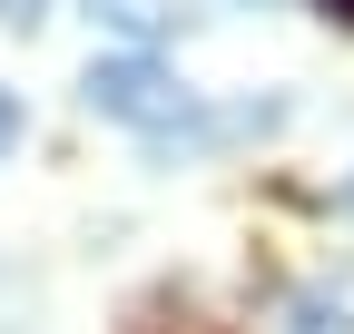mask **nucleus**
Wrapping results in <instances>:
<instances>
[{
	"label": "nucleus",
	"instance_id": "obj_4",
	"mask_svg": "<svg viewBox=\"0 0 354 334\" xmlns=\"http://www.w3.org/2000/svg\"><path fill=\"white\" fill-rule=\"evenodd\" d=\"M50 20V0H0V30H39Z\"/></svg>",
	"mask_w": 354,
	"mask_h": 334
},
{
	"label": "nucleus",
	"instance_id": "obj_2",
	"mask_svg": "<svg viewBox=\"0 0 354 334\" xmlns=\"http://www.w3.org/2000/svg\"><path fill=\"white\" fill-rule=\"evenodd\" d=\"M88 20H99V30H118L128 50H158V39L177 30V0H88Z\"/></svg>",
	"mask_w": 354,
	"mask_h": 334
},
{
	"label": "nucleus",
	"instance_id": "obj_5",
	"mask_svg": "<svg viewBox=\"0 0 354 334\" xmlns=\"http://www.w3.org/2000/svg\"><path fill=\"white\" fill-rule=\"evenodd\" d=\"M10 138H20V99L0 89V148H10Z\"/></svg>",
	"mask_w": 354,
	"mask_h": 334
},
{
	"label": "nucleus",
	"instance_id": "obj_7",
	"mask_svg": "<svg viewBox=\"0 0 354 334\" xmlns=\"http://www.w3.org/2000/svg\"><path fill=\"white\" fill-rule=\"evenodd\" d=\"M315 10H325V20H335V30H354V0H315Z\"/></svg>",
	"mask_w": 354,
	"mask_h": 334
},
{
	"label": "nucleus",
	"instance_id": "obj_3",
	"mask_svg": "<svg viewBox=\"0 0 354 334\" xmlns=\"http://www.w3.org/2000/svg\"><path fill=\"white\" fill-rule=\"evenodd\" d=\"M295 334H344V305H335V295H305V305H295Z\"/></svg>",
	"mask_w": 354,
	"mask_h": 334
},
{
	"label": "nucleus",
	"instance_id": "obj_6",
	"mask_svg": "<svg viewBox=\"0 0 354 334\" xmlns=\"http://www.w3.org/2000/svg\"><path fill=\"white\" fill-rule=\"evenodd\" d=\"M0 334H20V295H10V275H0Z\"/></svg>",
	"mask_w": 354,
	"mask_h": 334
},
{
	"label": "nucleus",
	"instance_id": "obj_1",
	"mask_svg": "<svg viewBox=\"0 0 354 334\" xmlns=\"http://www.w3.org/2000/svg\"><path fill=\"white\" fill-rule=\"evenodd\" d=\"M79 99L99 108V118H128V128H167V118H187V89L148 59V50H118V59H88V79H79Z\"/></svg>",
	"mask_w": 354,
	"mask_h": 334
}]
</instances>
